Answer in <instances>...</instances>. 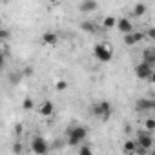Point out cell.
<instances>
[{
    "label": "cell",
    "instance_id": "obj_7",
    "mask_svg": "<svg viewBox=\"0 0 155 155\" xmlns=\"http://www.w3.org/2000/svg\"><path fill=\"white\" fill-rule=\"evenodd\" d=\"M153 108H155V101H153V99H139L137 104H135V110H137L139 113H142V111H151Z\"/></svg>",
    "mask_w": 155,
    "mask_h": 155
},
{
    "label": "cell",
    "instance_id": "obj_19",
    "mask_svg": "<svg viewBox=\"0 0 155 155\" xmlns=\"http://www.w3.org/2000/svg\"><path fill=\"white\" fill-rule=\"evenodd\" d=\"M9 38H11V31H9V29H4V28H0V42L9 40Z\"/></svg>",
    "mask_w": 155,
    "mask_h": 155
},
{
    "label": "cell",
    "instance_id": "obj_9",
    "mask_svg": "<svg viewBox=\"0 0 155 155\" xmlns=\"http://www.w3.org/2000/svg\"><path fill=\"white\" fill-rule=\"evenodd\" d=\"M55 113V104L51 101H44L40 106H38V115L42 117H51Z\"/></svg>",
    "mask_w": 155,
    "mask_h": 155
},
{
    "label": "cell",
    "instance_id": "obj_27",
    "mask_svg": "<svg viewBox=\"0 0 155 155\" xmlns=\"http://www.w3.org/2000/svg\"><path fill=\"white\" fill-rule=\"evenodd\" d=\"M13 151H15V153H20V151H22V146H20V144H17V146L13 148Z\"/></svg>",
    "mask_w": 155,
    "mask_h": 155
},
{
    "label": "cell",
    "instance_id": "obj_14",
    "mask_svg": "<svg viewBox=\"0 0 155 155\" xmlns=\"http://www.w3.org/2000/svg\"><path fill=\"white\" fill-rule=\"evenodd\" d=\"M81 29L86 31V33H95V31H97V24L91 22V20H84V22L81 24Z\"/></svg>",
    "mask_w": 155,
    "mask_h": 155
},
{
    "label": "cell",
    "instance_id": "obj_17",
    "mask_svg": "<svg viewBox=\"0 0 155 155\" xmlns=\"http://www.w3.org/2000/svg\"><path fill=\"white\" fill-rule=\"evenodd\" d=\"M135 146H137V142H135V140H126V142H124V146H122V151H124V153H131V155H133Z\"/></svg>",
    "mask_w": 155,
    "mask_h": 155
},
{
    "label": "cell",
    "instance_id": "obj_4",
    "mask_svg": "<svg viewBox=\"0 0 155 155\" xmlns=\"http://www.w3.org/2000/svg\"><path fill=\"white\" fill-rule=\"evenodd\" d=\"M93 55H95V58L101 60V62H110V60L113 58V53H111L110 46H106V44H95Z\"/></svg>",
    "mask_w": 155,
    "mask_h": 155
},
{
    "label": "cell",
    "instance_id": "obj_21",
    "mask_svg": "<svg viewBox=\"0 0 155 155\" xmlns=\"http://www.w3.org/2000/svg\"><path fill=\"white\" fill-rule=\"evenodd\" d=\"M20 79H22V73H13V75L9 77V82H11V84H18Z\"/></svg>",
    "mask_w": 155,
    "mask_h": 155
},
{
    "label": "cell",
    "instance_id": "obj_29",
    "mask_svg": "<svg viewBox=\"0 0 155 155\" xmlns=\"http://www.w3.org/2000/svg\"><path fill=\"white\" fill-rule=\"evenodd\" d=\"M0 28H2V20H0Z\"/></svg>",
    "mask_w": 155,
    "mask_h": 155
},
{
    "label": "cell",
    "instance_id": "obj_2",
    "mask_svg": "<svg viewBox=\"0 0 155 155\" xmlns=\"http://www.w3.org/2000/svg\"><path fill=\"white\" fill-rule=\"evenodd\" d=\"M111 111H113V108H111V104L108 101H101V102H97V104L91 106V113L95 117L102 119V120H108L111 117Z\"/></svg>",
    "mask_w": 155,
    "mask_h": 155
},
{
    "label": "cell",
    "instance_id": "obj_5",
    "mask_svg": "<svg viewBox=\"0 0 155 155\" xmlns=\"http://www.w3.org/2000/svg\"><path fill=\"white\" fill-rule=\"evenodd\" d=\"M31 151L33 153H38V155H44L49 151V146H48V140L44 137H33L31 140Z\"/></svg>",
    "mask_w": 155,
    "mask_h": 155
},
{
    "label": "cell",
    "instance_id": "obj_16",
    "mask_svg": "<svg viewBox=\"0 0 155 155\" xmlns=\"http://www.w3.org/2000/svg\"><path fill=\"white\" fill-rule=\"evenodd\" d=\"M146 11H148V8H146V4H135L133 6V15L135 17H142V15H146Z\"/></svg>",
    "mask_w": 155,
    "mask_h": 155
},
{
    "label": "cell",
    "instance_id": "obj_10",
    "mask_svg": "<svg viewBox=\"0 0 155 155\" xmlns=\"http://www.w3.org/2000/svg\"><path fill=\"white\" fill-rule=\"evenodd\" d=\"M115 28H117L122 35H126V33H131L133 24H131L128 18H119V20H117V24H115Z\"/></svg>",
    "mask_w": 155,
    "mask_h": 155
},
{
    "label": "cell",
    "instance_id": "obj_26",
    "mask_svg": "<svg viewBox=\"0 0 155 155\" xmlns=\"http://www.w3.org/2000/svg\"><path fill=\"white\" fill-rule=\"evenodd\" d=\"M15 133H17V135H22V124H17V126H15Z\"/></svg>",
    "mask_w": 155,
    "mask_h": 155
},
{
    "label": "cell",
    "instance_id": "obj_13",
    "mask_svg": "<svg viewBox=\"0 0 155 155\" xmlns=\"http://www.w3.org/2000/svg\"><path fill=\"white\" fill-rule=\"evenodd\" d=\"M142 60L148 62L150 66H155V49L153 48H146L142 51Z\"/></svg>",
    "mask_w": 155,
    "mask_h": 155
},
{
    "label": "cell",
    "instance_id": "obj_20",
    "mask_svg": "<svg viewBox=\"0 0 155 155\" xmlns=\"http://www.w3.org/2000/svg\"><path fill=\"white\" fill-rule=\"evenodd\" d=\"M55 88H57L58 91H66V90H68V82H66L64 79H60V81H57V84H55Z\"/></svg>",
    "mask_w": 155,
    "mask_h": 155
},
{
    "label": "cell",
    "instance_id": "obj_22",
    "mask_svg": "<svg viewBox=\"0 0 155 155\" xmlns=\"http://www.w3.org/2000/svg\"><path fill=\"white\" fill-rule=\"evenodd\" d=\"M144 128H146L148 131H153V130H155V120H153V119H146Z\"/></svg>",
    "mask_w": 155,
    "mask_h": 155
},
{
    "label": "cell",
    "instance_id": "obj_23",
    "mask_svg": "<svg viewBox=\"0 0 155 155\" xmlns=\"http://www.w3.org/2000/svg\"><path fill=\"white\" fill-rule=\"evenodd\" d=\"M79 151H81V155H91V148H88V146H82V144H81Z\"/></svg>",
    "mask_w": 155,
    "mask_h": 155
},
{
    "label": "cell",
    "instance_id": "obj_12",
    "mask_svg": "<svg viewBox=\"0 0 155 155\" xmlns=\"http://www.w3.org/2000/svg\"><path fill=\"white\" fill-rule=\"evenodd\" d=\"M42 42H44L46 46H55V44L58 42V35L53 33V31H46V33L42 35Z\"/></svg>",
    "mask_w": 155,
    "mask_h": 155
},
{
    "label": "cell",
    "instance_id": "obj_8",
    "mask_svg": "<svg viewBox=\"0 0 155 155\" xmlns=\"http://www.w3.org/2000/svg\"><path fill=\"white\" fill-rule=\"evenodd\" d=\"M99 9V2L97 0H82L79 4V11L81 13H93Z\"/></svg>",
    "mask_w": 155,
    "mask_h": 155
},
{
    "label": "cell",
    "instance_id": "obj_28",
    "mask_svg": "<svg viewBox=\"0 0 155 155\" xmlns=\"http://www.w3.org/2000/svg\"><path fill=\"white\" fill-rule=\"evenodd\" d=\"M48 2H49V4H57V2H58V0H48Z\"/></svg>",
    "mask_w": 155,
    "mask_h": 155
},
{
    "label": "cell",
    "instance_id": "obj_11",
    "mask_svg": "<svg viewBox=\"0 0 155 155\" xmlns=\"http://www.w3.org/2000/svg\"><path fill=\"white\" fill-rule=\"evenodd\" d=\"M140 40H144V33H126L124 35V44L126 46H133Z\"/></svg>",
    "mask_w": 155,
    "mask_h": 155
},
{
    "label": "cell",
    "instance_id": "obj_24",
    "mask_svg": "<svg viewBox=\"0 0 155 155\" xmlns=\"http://www.w3.org/2000/svg\"><path fill=\"white\" fill-rule=\"evenodd\" d=\"M144 37H146V38H150V40H153V38H155V29H153V28H150V29L144 33Z\"/></svg>",
    "mask_w": 155,
    "mask_h": 155
},
{
    "label": "cell",
    "instance_id": "obj_15",
    "mask_svg": "<svg viewBox=\"0 0 155 155\" xmlns=\"http://www.w3.org/2000/svg\"><path fill=\"white\" fill-rule=\"evenodd\" d=\"M115 24H117V18L111 17V15L104 17V20H102V28L104 29H111V28H115Z\"/></svg>",
    "mask_w": 155,
    "mask_h": 155
},
{
    "label": "cell",
    "instance_id": "obj_25",
    "mask_svg": "<svg viewBox=\"0 0 155 155\" xmlns=\"http://www.w3.org/2000/svg\"><path fill=\"white\" fill-rule=\"evenodd\" d=\"M4 68H6V55L0 51V71H2Z\"/></svg>",
    "mask_w": 155,
    "mask_h": 155
},
{
    "label": "cell",
    "instance_id": "obj_18",
    "mask_svg": "<svg viewBox=\"0 0 155 155\" xmlns=\"http://www.w3.org/2000/svg\"><path fill=\"white\" fill-rule=\"evenodd\" d=\"M22 108H24V111H31V110L35 108L33 99H31V97H26V99H24V102H22Z\"/></svg>",
    "mask_w": 155,
    "mask_h": 155
},
{
    "label": "cell",
    "instance_id": "obj_6",
    "mask_svg": "<svg viewBox=\"0 0 155 155\" xmlns=\"http://www.w3.org/2000/svg\"><path fill=\"white\" fill-rule=\"evenodd\" d=\"M139 146H142V148H146L148 151L151 150V146H153V135H151V131H139V135H137V140H135Z\"/></svg>",
    "mask_w": 155,
    "mask_h": 155
},
{
    "label": "cell",
    "instance_id": "obj_1",
    "mask_svg": "<svg viewBox=\"0 0 155 155\" xmlns=\"http://www.w3.org/2000/svg\"><path fill=\"white\" fill-rule=\"evenodd\" d=\"M66 135H68V144L69 146H79V144H82L86 140L88 130L84 126H73V128H69L66 131Z\"/></svg>",
    "mask_w": 155,
    "mask_h": 155
},
{
    "label": "cell",
    "instance_id": "obj_3",
    "mask_svg": "<svg viewBox=\"0 0 155 155\" xmlns=\"http://www.w3.org/2000/svg\"><path fill=\"white\" fill-rule=\"evenodd\" d=\"M135 75H137V79H140V81H153V66H150L148 62H140V64H137L135 66Z\"/></svg>",
    "mask_w": 155,
    "mask_h": 155
}]
</instances>
